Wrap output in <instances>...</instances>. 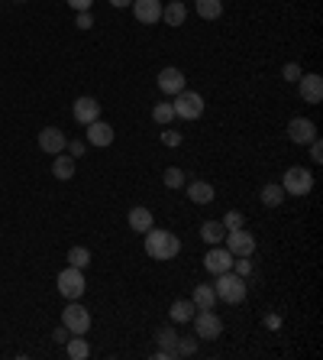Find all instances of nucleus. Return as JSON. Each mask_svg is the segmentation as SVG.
Instances as JSON below:
<instances>
[{"instance_id":"obj_22","label":"nucleus","mask_w":323,"mask_h":360,"mask_svg":"<svg viewBox=\"0 0 323 360\" xmlns=\"http://www.w3.org/2000/svg\"><path fill=\"white\" fill-rule=\"evenodd\" d=\"M152 224H156V218H152V211L149 208H133L129 211V228L136 230V234H146Z\"/></svg>"},{"instance_id":"obj_7","label":"nucleus","mask_w":323,"mask_h":360,"mask_svg":"<svg viewBox=\"0 0 323 360\" xmlns=\"http://www.w3.org/2000/svg\"><path fill=\"white\" fill-rule=\"evenodd\" d=\"M56 283H58V292H62L68 302L81 299L84 289H88V285H84V276H81V269H78V266H68V269H62Z\"/></svg>"},{"instance_id":"obj_11","label":"nucleus","mask_w":323,"mask_h":360,"mask_svg":"<svg viewBox=\"0 0 323 360\" xmlns=\"http://www.w3.org/2000/svg\"><path fill=\"white\" fill-rule=\"evenodd\" d=\"M288 136H291V143L304 146V143L317 140V123L307 120V117H295V120L288 123Z\"/></svg>"},{"instance_id":"obj_34","label":"nucleus","mask_w":323,"mask_h":360,"mask_svg":"<svg viewBox=\"0 0 323 360\" xmlns=\"http://www.w3.org/2000/svg\"><path fill=\"white\" fill-rule=\"evenodd\" d=\"M301 75H304V72H301V65H297V62H288V65L281 68V78H285V81H297Z\"/></svg>"},{"instance_id":"obj_39","label":"nucleus","mask_w":323,"mask_h":360,"mask_svg":"<svg viewBox=\"0 0 323 360\" xmlns=\"http://www.w3.org/2000/svg\"><path fill=\"white\" fill-rule=\"evenodd\" d=\"M65 150L72 152V159H78V156H84V143H81V140H74L72 146H65Z\"/></svg>"},{"instance_id":"obj_27","label":"nucleus","mask_w":323,"mask_h":360,"mask_svg":"<svg viewBox=\"0 0 323 360\" xmlns=\"http://www.w3.org/2000/svg\"><path fill=\"white\" fill-rule=\"evenodd\" d=\"M223 13V0H197V17L201 19H217Z\"/></svg>"},{"instance_id":"obj_14","label":"nucleus","mask_w":323,"mask_h":360,"mask_svg":"<svg viewBox=\"0 0 323 360\" xmlns=\"http://www.w3.org/2000/svg\"><path fill=\"white\" fill-rule=\"evenodd\" d=\"M133 13L142 26H152L162 19V0H133Z\"/></svg>"},{"instance_id":"obj_30","label":"nucleus","mask_w":323,"mask_h":360,"mask_svg":"<svg viewBox=\"0 0 323 360\" xmlns=\"http://www.w3.org/2000/svg\"><path fill=\"white\" fill-rule=\"evenodd\" d=\"M220 224L226 230H240V228H246V214H242V211H226V218H223Z\"/></svg>"},{"instance_id":"obj_35","label":"nucleus","mask_w":323,"mask_h":360,"mask_svg":"<svg viewBox=\"0 0 323 360\" xmlns=\"http://www.w3.org/2000/svg\"><path fill=\"white\" fill-rule=\"evenodd\" d=\"M162 143H165V146H181V133H178V130H165V133H162Z\"/></svg>"},{"instance_id":"obj_21","label":"nucleus","mask_w":323,"mask_h":360,"mask_svg":"<svg viewBox=\"0 0 323 360\" xmlns=\"http://www.w3.org/2000/svg\"><path fill=\"white\" fill-rule=\"evenodd\" d=\"M194 312H197V308H194V302L191 299H175V302H172V322L175 324H188L194 318Z\"/></svg>"},{"instance_id":"obj_29","label":"nucleus","mask_w":323,"mask_h":360,"mask_svg":"<svg viewBox=\"0 0 323 360\" xmlns=\"http://www.w3.org/2000/svg\"><path fill=\"white\" fill-rule=\"evenodd\" d=\"M197 351V338H181L178 334V344H175V357H191Z\"/></svg>"},{"instance_id":"obj_5","label":"nucleus","mask_w":323,"mask_h":360,"mask_svg":"<svg viewBox=\"0 0 323 360\" xmlns=\"http://www.w3.org/2000/svg\"><path fill=\"white\" fill-rule=\"evenodd\" d=\"M62 324H65V328H68L72 334H88V331H91V312H88L84 305H78V299H74V302L65 305Z\"/></svg>"},{"instance_id":"obj_1","label":"nucleus","mask_w":323,"mask_h":360,"mask_svg":"<svg viewBox=\"0 0 323 360\" xmlns=\"http://www.w3.org/2000/svg\"><path fill=\"white\" fill-rule=\"evenodd\" d=\"M146 253L152 256V260H175L178 253H181V240H178V234H172V230H162V228H152L146 230Z\"/></svg>"},{"instance_id":"obj_15","label":"nucleus","mask_w":323,"mask_h":360,"mask_svg":"<svg viewBox=\"0 0 323 360\" xmlns=\"http://www.w3.org/2000/svg\"><path fill=\"white\" fill-rule=\"evenodd\" d=\"M72 114H74V120H78V123H84V127H88V123H94L97 117H101V104H97V97L84 95V97H78V101H74Z\"/></svg>"},{"instance_id":"obj_23","label":"nucleus","mask_w":323,"mask_h":360,"mask_svg":"<svg viewBox=\"0 0 323 360\" xmlns=\"http://www.w3.org/2000/svg\"><path fill=\"white\" fill-rule=\"evenodd\" d=\"M65 351H68L72 360H84V357H91V344L84 341L81 334H72V338L65 341Z\"/></svg>"},{"instance_id":"obj_17","label":"nucleus","mask_w":323,"mask_h":360,"mask_svg":"<svg viewBox=\"0 0 323 360\" xmlns=\"http://www.w3.org/2000/svg\"><path fill=\"white\" fill-rule=\"evenodd\" d=\"M156 341H158V354H156L158 360H172V357H175V344H178L175 328H158Z\"/></svg>"},{"instance_id":"obj_40","label":"nucleus","mask_w":323,"mask_h":360,"mask_svg":"<svg viewBox=\"0 0 323 360\" xmlns=\"http://www.w3.org/2000/svg\"><path fill=\"white\" fill-rule=\"evenodd\" d=\"M52 338H56L58 344H65V341H68V338H72V331H68V328H65V324H62V328H56V334H52Z\"/></svg>"},{"instance_id":"obj_24","label":"nucleus","mask_w":323,"mask_h":360,"mask_svg":"<svg viewBox=\"0 0 323 360\" xmlns=\"http://www.w3.org/2000/svg\"><path fill=\"white\" fill-rule=\"evenodd\" d=\"M185 17H188V10H185V3H181V0H172L168 7H162V19H165L168 26H181V23H185Z\"/></svg>"},{"instance_id":"obj_18","label":"nucleus","mask_w":323,"mask_h":360,"mask_svg":"<svg viewBox=\"0 0 323 360\" xmlns=\"http://www.w3.org/2000/svg\"><path fill=\"white\" fill-rule=\"evenodd\" d=\"M213 195H217V191H213V185L210 182H191V185H188V198L194 201V205H210L213 201Z\"/></svg>"},{"instance_id":"obj_43","label":"nucleus","mask_w":323,"mask_h":360,"mask_svg":"<svg viewBox=\"0 0 323 360\" xmlns=\"http://www.w3.org/2000/svg\"><path fill=\"white\" fill-rule=\"evenodd\" d=\"M13 3H23V0H13Z\"/></svg>"},{"instance_id":"obj_3","label":"nucleus","mask_w":323,"mask_h":360,"mask_svg":"<svg viewBox=\"0 0 323 360\" xmlns=\"http://www.w3.org/2000/svg\"><path fill=\"white\" fill-rule=\"evenodd\" d=\"M281 189L285 195H297V198H304L307 191L314 189V175L304 169V166H291L285 172V179H281Z\"/></svg>"},{"instance_id":"obj_9","label":"nucleus","mask_w":323,"mask_h":360,"mask_svg":"<svg viewBox=\"0 0 323 360\" xmlns=\"http://www.w3.org/2000/svg\"><path fill=\"white\" fill-rule=\"evenodd\" d=\"M233 260L236 256L226 250V246H210L207 250V256H204V266H207V273H213V276H220V273H226V269H233Z\"/></svg>"},{"instance_id":"obj_42","label":"nucleus","mask_w":323,"mask_h":360,"mask_svg":"<svg viewBox=\"0 0 323 360\" xmlns=\"http://www.w3.org/2000/svg\"><path fill=\"white\" fill-rule=\"evenodd\" d=\"M133 0H110V7H129Z\"/></svg>"},{"instance_id":"obj_32","label":"nucleus","mask_w":323,"mask_h":360,"mask_svg":"<svg viewBox=\"0 0 323 360\" xmlns=\"http://www.w3.org/2000/svg\"><path fill=\"white\" fill-rule=\"evenodd\" d=\"M162 182H165L168 189H181V185H185V172L172 166V169H165V175H162Z\"/></svg>"},{"instance_id":"obj_19","label":"nucleus","mask_w":323,"mask_h":360,"mask_svg":"<svg viewBox=\"0 0 323 360\" xmlns=\"http://www.w3.org/2000/svg\"><path fill=\"white\" fill-rule=\"evenodd\" d=\"M191 302H194V308H197V312H201V308H213V305H217V292H213V285H207V283L194 285Z\"/></svg>"},{"instance_id":"obj_4","label":"nucleus","mask_w":323,"mask_h":360,"mask_svg":"<svg viewBox=\"0 0 323 360\" xmlns=\"http://www.w3.org/2000/svg\"><path fill=\"white\" fill-rule=\"evenodd\" d=\"M191 322H194V331H197L201 341H217L223 334V322H220V315H213V308H201Z\"/></svg>"},{"instance_id":"obj_8","label":"nucleus","mask_w":323,"mask_h":360,"mask_svg":"<svg viewBox=\"0 0 323 360\" xmlns=\"http://www.w3.org/2000/svg\"><path fill=\"white\" fill-rule=\"evenodd\" d=\"M226 250H230L233 256H252L256 253V234H249L246 228L240 230H226Z\"/></svg>"},{"instance_id":"obj_41","label":"nucleus","mask_w":323,"mask_h":360,"mask_svg":"<svg viewBox=\"0 0 323 360\" xmlns=\"http://www.w3.org/2000/svg\"><path fill=\"white\" fill-rule=\"evenodd\" d=\"M268 328H278V324H281V318H278V315H268Z\"/></svg>"},{"instance_id":"obj_37","label":"nucleus","mask_w":323,"mask_h":360,"mask_svg":"<svg viewBox=\"0 0 323 360\" xmlns=\"http://www.w3.org/2000/svg\"><path fill=\"white\" fill-rule=\"evenodd\" d=\"M94 19H91V10H84V13H78V29H91Z\"/></svg>"},{"instance_id":"obj_2","label":"nucleus","mask_w":323,"mask_h":360,"mask_svg":"<svg viewBox=\"0 0 323 360\" xmlns=\"http://www.w3.org/2000/svg\"><path fill=\"white\" fill-rule=\"evenodd\" d=\"M213 292H217V302L240 305L242 299H246V292H249V285H246V276L226 269V273L217 276V283H213Z\"/></svg>"},{"instance_id":"obj_31","label":"nucleus","mask_w":323,"mask_h":360,"mask_svg":"<svg viewBox=\"0 0 323 360\" xmlns=\"http://www.w3.org/2000/svg\"><path fill=\"white\" fill-rule=\"evenodd\" d=\"M152 120L156 123H172L175 120V107L172 104H156L152 107Z\"/></svg>"},{"instance_id":"obj_33","label":"nucleus","mask_w":323,"mask_h":360,"mask_svg":"<svg viewBox=\"0 0 323 360\" xmlns=\"http://www.w3.org/2000/svg\"><path fill=\"white\" fill-rule=\"evenodd\" d=\"M233 273L249 276L252 273V260H249V256H236V260H233Z\"/></svg>"},{"instance_id":"obj_6","label":"nucleus","mask_w":323,"mask_h":360,"mask_svg":"<svg viewBox=\"0 0 323 360\" xmlns=\"http://www.w3.org/2000/svg\"><path fill=\"white\" fill-rule=\"evenodd\" d=\"M175 117H181V120H197V117L204 114V97L197 95V91H178L175 95Z\"/></svg>"},{"instance_id":"obj_13","label":"nucleus","mask_w":323,"mask_h":360,"mask_svg":"<svg viewBox=\"0 0 323 360\" xmlns=\"http://www.w3.org/2000/svg\"><path fill=\"white\" fill-rule=\"evenodd\" d=\"M65 146H68V140H65V133L58 130V127H46V130H39V150L42 152L58 156V152H65Z\"/></svg>"},{"instance_id":"obj_12","label":"nucleus","mask_w":323,"mask_h":360,"mask_svg":"<svg viewBox=\"0 0 323 360\" xmlns=\"http://www.w3.org/2000/svg\"><path fill=\"white\" fill-rule=\"evenodd\" d=\"M297 88H301V97H304L307 104H320L323 101V78L317 72L297 78Z\"/></svg>"},{"instance_id":"obj_26","label":"nucleus","mask_w":323,"mask_h":360,"mask_svg":"<svg viewBox=\"0 0 323 360\" xmlns=\"http://www.w3.org/2000/svg\"><path fill=\"white\" fill-rule=\"evenodd\" d=\"M201 237L207 240L210 246H217L223 237H226V228H223L220 221H204V224H201Z\"/></svg>"},{"instance_id":"obj_38","label":"nucleus","mask_w":323,"mask_h":360,"mask_svg":"<svg viewBox=\"0 0 323 360\" xmlns=\"http://www.w3.org/2000/svg\"><path fill=\"white\" fill-rule=\"evenodd\" d=\"M91 3H94V0H68V7L78 10V13H84V10H91Z\"/></svg>"},{"instance_id":"obj_16","label":"nucleus","mask_w":323,"mask_h":360,"mask_svg":"<svg viewBox=\"0 0 323 360\" xmlns=\"http://www.w3.org/2000/svg\"><path fill=\"white\" fill-rule=\"evenodd\" d=\"M84 136H88V143H91V146H110V143H113V127H110V123H103L101 117H97L94 123H88Z\"/></svg>"},{"instance_id":"obj_20","label":"nucleus","mask_w":323,"mask_h":360,"mask_svg":"<svg viewBox=\"0 0 323 360\" xmlns=\"http://www.w3.org/2000/svg\"><path fill=\"white\" fill-rule=\"evenodd\" d=\"M258 198L265 208H281V201H285V189H281V182H268L265 189L258 191Z\"/></svg>"},{"instance_id":"obj_36","label":"nucleus","mask_w":323,"mask_h":360,"mask_svg":"<svg viewBox=\"0 0 323 360\" xmlns=\"http://www.w3.org/2000/svg\"><path fill=\"white\" fill-rule=\"evenodd\" d=\"M310 159H314V162H323V143H320V140H310Z\"/></svg>"},{"instance_id":"obj_10","label":"nucleus","mask_w":323,"mask_h":360,"mask_svg":"<svg viewBox=\"0 0 323 360\" xmlns=\"http://www.w3.org/2000/svg\"><path fill=\"white\" fill-rule=\"evenodd\" d=\"M156 81H158V91H165V95H178V91H185V88H188L185 72H181V68H175V65L162 68Z\"/></svg>"},{"instance_id":"obj_28","label":"nucleus","mask_w":323,"mask_h":360,"mask_svg":"<svg viewBox=\"0 0 323 360\" xmlns=\"http://www.w3.org/2000/svg\"><path fill=\"white\" fill-rule=\"evenodd\" d=\"M88 263H91V250H88V246H72V250H68V266L84 269Z\"/></svg>"},{"instance_id":"obj_25","label":"nucleus","mask_w":323,"mask_h":360,"mask_svg":"<svg viewBox=\"0 0 323 360\" xmlns=\"http://www.w3.org/2000/svg\"><path fill=\"white\" fill-rule=\"evenodd\" d=\"M52 175L62 179V182H72L74 179V159L72 156H62V152H58L56 162H52Z\"/></svg>"}]
</instances>
